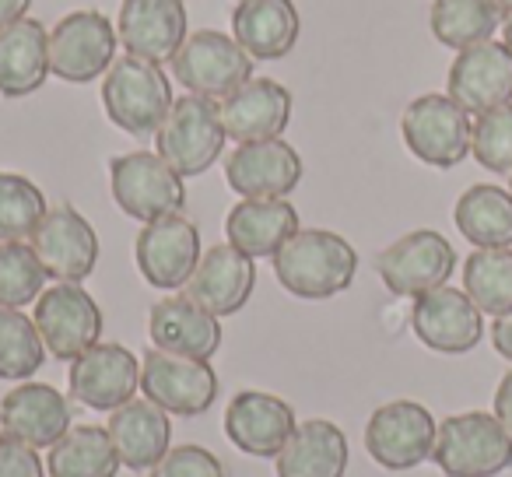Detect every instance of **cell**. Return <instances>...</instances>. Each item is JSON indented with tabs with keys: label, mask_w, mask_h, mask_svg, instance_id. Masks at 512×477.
Here are the masks:
<instances>
[{
	"label": "cell",
	"mask_w": 512,
	"mask_h": 477,
	"mask_svg": "<svg viewBox=\"0 0 512 477\" xmlns=\"http://www.w3.org/2000/svg\"><path fill=\"white\" fill-rule=\"evenodd\" d=\"M274 274L295 299H334L348 292L358 274L355 246L327 228H299L274 257Z\"/></svg>",
	"instance_id": "6da1fadb"
},
{
	"label": "cell",
	"mask_w": 512,
	"mask_h": 477,
	"mask_svg": "<svg viewBox=\"0 0 512 477\" xmlns=\"http://www.w3.org/2000/svg\"><path fill=\"white\" fill-rule=\"evenodd\" d=\"M432 460L446 477H495L512 467V435L488 411L449 414L435 435Z\"/></svg>",
	"instance_id": "7a4b0ae2"
},
{
	"label": "cell",
	"mask_w": 512,
	"mask_h": 477,
	"mask_svg": "<svg viewBox=\"0 0 512 477\" xmlns=\"http://www.w3.org/2000/svg\"><path fill=\"white\" fill-rule=\"evenodd\" d=\"M172 102L176 99H172L169 78L151 60L130 57L127 53L102 78V106H106V116L134 137L158 134Z\"/></svg>",
	"instance_id": "3957f363"
},
{
	"label": "cell",
	"mask_w": 512,
	"mask_h": 477,
	"mask_svg": "<svg viewBox=\"0 0 512 477\" xmlns=\"http://www.w3.org/2000/svg\"><path fill=\"white\" fill-rule=\"evenodd\" d=\"M225 127L214 99L183 95L172 102L169 116L155 134V151L179 172V176H204L225 151Z\"/></svg>",
	"instance_id": "277c9868"
},
{
	"label": "cell",
	"mask_w": 512,
	"mask_h": 477,
	"mask_svg": "<svg viewBox=\"0 0 512 477\" xmlns=\"http://www.w3.org/2000/svg\"><path fill=\"white\" fill-rule=\"evenodd\" d=\"M109 190L134 221H158L186 207L183 176L158 151H130L109 162Z\"/></svg>",
	"instance_id": "5b68a950"
},
{
	"label": "cell",
	"mask_w": 512,
	"mask_h": 477,
	"mask_svg": "<svg viewBox=\"0 0 512 477\" xmlns=\"http://www.w3.org/2000/svg\"><path fill=\"white\" fill-rule=\"evenodd\" d=\"M169 64L172 78L186 88V95L221 102L225 95H232L235 88L253 78L256 60L225 32L200 29L186 36V43L179 46V53Z\"/></svg>",
	"instance_id": "8992f818"
},
{
	"label": "cell",
	"mask_w": 512,
	"mask_h": 477,
	"mask_svg": "<svg viewBox=\"0 0 512 477\" xmlns=\"http://www.w3.org/2000/svg\"><path fill=\"white\" fill-rule=\"evenodd\" d=\"M400 134L418 162L432 169H453L470 155L474 123L449 95H418L400 116Z\"/></svg>",
	"instance_id": "52a82bcc"
},
{
	"label": "cell",
	"mask_w": 512,
	"mask_h": 477,
	"mask_svg": "<svg viewBox=\"0 0 512 477\" xmlns=\"http://www.w3.org/2000/svg\"><path fill=\"white\" fill-rule=\"evenodd\" d=\"M116 25L102 11H71L50 32V74L71 85L106 78L116 64Z\"/></svg>",
	"instance_id": "ba28073f"
},
{
	"label": "cell",
	"mask_w": 512,
	"mask_h": 477,
	"mask_svg": "<svg viewBox=\"0 0 512 477\" xmlns=\"http://www.w3.org/2000/svg\"><path fill=\"white\" fill-rule=\"evenodd\" d=\"M435 435H439V425L425 404L393 400L372 411L365 425V449L383 470H414L432 460Z\"/></svg>",
	"instance_id": "9c48e42d"
},
{
	"label": "cell",
	"mask_w": 512,
	"mask_h": 477,
	"mask_svg": "<svg viewBox=\"0 0 512 477\" xmlns=\"http://www.w3.org/2000/svg\"><path fill=\"white\" fill-rule=\"evenodd\" d=\"M46 351L57 362H74L102 341V309L81 285L57 281L36 299L32 313Z\"/></svg>",
	"instance_id": "30bf717a"
},
{
	"label": "cell",
	"mask_w": 512,
	"mask_h": 477,
	"mask_svg": "<svg viewBox=\"0 0 512 477\" xmlns=\"http://www.w3.org/2000/svg\"><path fill=\"white\" fill-rule=\"evenodd\" d=\"M456 271V250L446 235L435 228H418L386 246L376 257V274L393 295L418 299V295L442 288Z\"/></svg>",
	"instance_id": "8fae6325"
},
{
	"label": "cell",
	"mask_w": 512,
	"mask_h": 477,
	"mask_svg": "<svg viewBox=\"0 0 512 477\" xmlns=\"http://www.w3.org/2000/svg\"><path fill=\"white\" fill-rule=\"evenodd\" d=\"M29 246L36 250L46 278L67 281V285H81L99 264V235L92 221L71 204L50 207L32 232Z\"/></svg>",
	"instance_id": "7c38bea8"
},
{
	"label": "cell",
	"mask_w": 512,
	"mask_h": 477,
	"mask_svg": "<svg viewBox=\"0 0 512 477\" xmlns=\"http://www.w3.org/2000/svg\"><path fill=\"white\" fill-rule=\"evenodd\" d=\"M141 393L162 411L197 418L211 411L218 400V372L211 369V362L165 355L151 348L141 358Z\"/></svg>",
	"instance_id": "4fadbf2b"
},
{
	"label": "cell",
	"mask_w": 512,
	"mask_h": 477,
	"mask_svg": "<svg viewBox=\"0 0 512 477\" xmlns=\"http://www.w3.org/2000/svg\"><path fill=\"white\" fill-rule=\"evenodd\" d=\"M134 257H137V271L144 274V281L151 288L179 292V288H186V281L193 278L200 257H204L197 225L190 218H183V214L148 221L137 232Z\"/></svg>",
	"instance_id": "5bb4252c"
},
{
	"label": "cell",
	"mask_w": 512,
	"mask_h": 477,
	"mask_svg": "<svg viewBox=\"0 0 512 477\" xmlns=\"http://www.w3.org/2000/svg\"><path fill=\"white\" fill-rule=\"evenodd\" d=\"M411 327L425 348L439 355H467L484 337V313L467 292L442 285L414 299Z\"/></svg>",
	"instance_id": "9a60e30c"
},
{
	"label": "cell",
	"mask_w": 512,
	"mask_h": 477,
	"mask_svg": "<svg viewBox=\"0 0 512 477\" xmlns=\"http://www.w3.org/2000/svg\"><path fill=\"white\" fill-rule=\"evenodd\" d=\"M71 397L92 411H109L123 407L127 400L137 397L141 390V362L130 348L116 341L95 344L81 358L71 362Z\"/></svg>",
	"instance_id": "2e32d148"
},
{
	"label": "cell",
	"mask_w": 512,
	"mask_h": 477,
	"mask_svg": "<svg viewBox=\"0 0 512 477\" xmlns=\"http://www.w3.org/2000/svg\"><path fill=\"white\" fill-rule=\"evenodd\" d=\"M449 99L470 116H481L488 109L512 102V53L505 43H477L460 50L449 67Z\"/></svg>",
	"instance_id": "e0dca14e"
},
{
	"label": "cell",
	"mask_w": 512,
	"mask_h": 477,
	"mask_svg": "<svg viewBox=\"0 0 512 477\" xmlns=\"http://www.w3.org/2000/svg\"><path fill=\"white\" fill-rule=\"evenodd\" d=\"M225 179L242 200H281L302 183V158L281 137L239 144L225 158Z\"/></svg>",
	"instance_id": "ac0fdd59"
},
{
	"label": "cell",
	"mask_w": 512,
	"mask_h": 477,
	"mask_svg": "<svg viewBox=\"0 0 512 477\" xmlns=\"http://www.w3.org/2000/svg\"><path fill=\"white\" fill-rule=\"evenodd\" d=\"M116 36L130 57L162 67L190 36L183 0H123L116 15Z\"/></svg>",
	"instance_id": "d6986e66"
},
{
	"label": "cell",
	"mask_w": 512,
	"mask_h": 477,
	"mask_svg": "<svg viewBox=\"0 0 512 477\" xmlns=\"http://www.w3.org/2000/svg\"><path fill=\"white\" fill-rule=\"evenodd\" d=\"M299 428L292 404L264 390H242L228 400L225 411V435L235 442V449L260 460H271L285 449L292 432Z\"/></svg>",
	"instance_id": "ffe728a7"
},
{
	"label": "cell",
	"mask_w": 512,
	"mask_h": 477,
	"mask_svg": "<svg viewBox=\"0 0 512 477\" xmlns=\"http://www.w3.org/2000/svg\"><path fill=\"white\" fill-rule=\"evenodd\" d=\"M0 432L32 449H53L71 432V404L50 383H29L0 400Z\"/></svg>",
	"instance_id": "44dd1931"
},
{
	"label": "cell",
	"mask_w": 512,
	"mask_h": 477,
	"mask_svg": "<svg viewBox=\"0 0 512 477\" xmlns=\"http://www.w3.org/2000/svg\"><path fill=\"white\" fill-rule=\"evenodd\" d=\"M221 127L235 144L281 137L292 120V92L274 78H249L218 102Z\"/></svg>",
	"instance_id": "7402d4cb"
},
{
	"label": "cell",
	"mask_w": 512,
	"mask_h": 477,
	"mask_svg": "<svg viewBox=\"0 0 512 477\" xmlns=\"http://www.w3.org/2000/svg\"><path fill=\"white\" fill-rule=\"evenodd\" d=\"M256 288V264L239 253L235 246H211V250L200 257L193 278L186 281L183 295L193 299L200 309H207L211 316L225 320V316H235L242 306L249 302Z\"/></svg>",
	"instance_id": "603a6c76"
},
{
	"label": "cell",
	"mask_w": 512,
	"mask_h": 477,
	"mask_svg": "<svg viewBox=\"0 0 512 477\" xmlns=\"http://www.w3.org/2000/svg\"><path fill=\"white\" fill-rule=\"evenodd\" d=\"M148 334L158 351L197 362H211L221 348V320L186 295H169L151 306Z\"/></svg>",
	"instance_id": "cb8c5ba5"
},
{
	"label": "cell",
	"mask_w": 512,
	"mask_h": 477,
	"mask_svg": "<svg viewBox=\"0 0 512 477\" xmlns=\"http://www.w3.org/2000/svg\"><path fill=\"white\" fill-rule=\"evenodd\" d=\"M109 439L127 470H151L172 449L169 411L151 404L148 397H134L109 414Z\"/></svg>",
	"instance_id": "d4e9b609"
},
{
	"label": "cell",
	"mask_w": 512,
	"mask_h": 477,
	"mask_svg": "<svg viewBox=\"0 0 512 477\" xmlns=\"http://www.w3.org/2000/svg\"><path fill=\"white\" fill-rule=\"evenodd\" d=\"M302 18L292 0H239L232 39L253 60H281L299 43Z\"/></svg>",
	"instance_id": "484cf974"
},
{
	"label": "cell",
	"mask_w": 512,
	"mask_h": 477,
	"mask_svg": "<svg viewBox=\"0 0 512 477\" xmlns=\"http://www.w3.org/2000/svg\"><path fill=\"white\" fill-rule=\"evenodd\" d=\"M295 232H299V211L288 204V197L239 200V204L228 211V221H225L228 246L246 253L249 260H260V257L274 260L278 250Z\"/></svg>",
	"instance_id": "4316f807"
},
{
	"label": "cell",
	"mask_w": 512,
	"mask_h": 477,
	"mask_svg": "<svg viewBox=\"0 0 512 477\" xmlns=\"http://www.w3.org/2000/svg\"><path fill=\"white\" fill-rule=\"evenodd\" d=\"M50 78V32L36 18L0 29V95L25 99Z\"/></svg>",
	"instance_id": "83f0119b"
},
{
	"label": "cell",
	"mask_w": 512,
	"mask_h": 477,
	"mask_svg": "<svg viewBox=\"0 0 512 477\" xmlns=\"http://www.w3.org/2000/svg\"><path fill=\"white\" fill-rule=\"evenodd\" d=\"M274 460H278V477H344L348 435L334 421L309 418L295 428Z\"/></svg>",
	"instance_id": "f1b7e54d"
},
{
	"label": "cell",
	"mask_w": 512,
	"mask_h": 477,
	"mask_svg": "<svg viewBox=\"0 0 512 477\" xmlns=\"http://www.w3.org/2000/svg\"><path fill=\"white\" fill-rule=\"evenodd\" d=\"M453 221L463 239L474 243L477 250L512 246V193L491 183L470 186L456 200Z\"/></svg>",
	"instance_id": "f546056e"
},
{
	"label": "cell",
	"mask_w": 512,
	"mask_h": 477,
	"mask_svg": "<svg viewBox=\"0 0 512 477\" xmlns=\"http://www.w3.org/2000/svg\"><path fill=\"white\" fill-rule=\"evenodd\" d=\"M120 456L109 439V428L102 425H78L53 442L46 456V474L50 477H116L120 474Z\"/></svg>",
	"instance_id": "4dcf8cb0"
},
{
	"label": "cell",
	"mask_w": 512,
	"mask_h": 477,
	"mask_svg": "<svg viewBox=\"0 0 512 477\" xmlns=\"http://www.w3.org/2000/svg\"><path fill=\"white\" fill-rule=\"evenodd\" d=\"M432 36L449 50H470L477 43H488L505 22L502 11L491 0H435L432 4Z\"/></svg>",
	"instance_id": "1f68e13d"
},
{
	"label": "cell",
	"mask_w": 512,
	"mask_h": 477,
	"mask_svg": "<svg viewBox=\"0 0 512 477\" xmlns=\"http://www.w3.org/2000/svg\"><path fill=\"white\" fill-rule=\"evenodd\" d=\"M463 292L481 313H512V250H474L463 264Z\"/></svg>",
	"instance_id": "d6a6232c"
},
{
	"label": "cell",
	"mask_w": 512,
	"mask_h": 477,
	"mask_svg": "<svg viewBox=\"0 0 512 477\" xmlns=\"http://www.w3.org/2000/svg\"><path fill=\"white\" fill-rule=\"evenodd\" d=\"M46 362V344L39 337V327L22 309L0 306V379L25 383Z\"/></svg>",
	"instance_id": "836d02e7"
},
{
	"label": "cell",
	"mask_w": 512,
	"mask_h": 477,
	"mask_svg": "<svg viewBox=\"0 0 512 477\" xmlns=\"http://www.w3.org/2000/svg\"><path fill=\"white\" fill-rule=\"evenodd\" d=\"M43 190L18 172H0V243H25L46 218Z\"/></svg>",
	"instance_id": "e575fe53"
},
{
	"label": "cell",
	"mask_w": 512,
	"mask_h": 477,
	"mask_svg": "<svg viewBox=\"0 0 512 477\" xmlns=\"http://www.w3.org/2000/svg\"><path fill=\"white\" fill-rule=\"evenodd\" d=\"M46 271L25 243H0V306L25 309L43 295Z\"/></svg>",
	"instance_id": "d590c367"
},
{
	"label": "cell",
	"mask_w": 512,
	"mask_h": 477,
	"mask_svg": "<svg viewBox=\"0 0 512 477\" xmlns=\"http://www.w3.org/2000/svg\"><path fill=\"white\" fill-rule=\"evenodd\" d=\"M470 155L488 172L509 176L512 172V102L477 116L474 137H470Z\"/></svg>",
	"instance_id": "8d00e7d4"
},
{
	"label": "cell",
	"mask_w": 512,
	"mask_h": 477,
	"mask_svg": "<svg viewBox=\"0 0 512 477\" xmlns=\"http://www.w3.org/2000/svg\"><path fill=\"white\" fill-rule=\"evenodd\" d=\"M148 477H225V467L211 449L176 446L148 470Z\"/></svg>",
	"instance_id": "74e56055"
},
{
	"label": "cell",
	"mask_w": 512,
	"mask_h": 477,
	"mask_svg": "<svg viewBox=\"0 0 512 477\" xmlns=\"http://www.w3.org/2000/svg\"><path fill=\"white\" fill-rule=\"evenodd\" d=\"M0 477H46V463L39 460V449L0 435Z\"/></svg>",
	"instance_id": "f35d334b"
},
{
	"label": "cell",
	"mask_w": 512,
	"mask_h": 477,
	"mask_svg": "<svg viewBox=\"0 0 512 477\" xmlns=\"http://www.w3.org/2000/svg\"><path fill=\"white\" fill-rule=\"evenodd\" d=\"M495 418L505 425V432L512 435V372H505L502 383L495 390Z\"/></svg>",
	"instance_id": "ab89813d"
},
{
	"label": "cell",
	"mask_w": 512,
	"mask_h": 477,
	"mask_svg": "<svg viewBox=\"0 0 512 477\" xmlns=\"http://www.w3.org/2000/svg\"><path fill=\"white\" fill-rule=\"evenodd\" d=\"M491 344H495L498 355L512 362V313L495 316V323H491Z\"/></svg>",
	"instance_id": "60d3db41"
},
{
	"label": "cell",
	"mask_w": 512,
	"mask_h": 477,
	"mask_svg": "<svg viewBox=\"0 0 512 477\" xmlns=\"http://www.w3.org/2000/svg\"><path fill=\"white\" fill-rule=\"evenodd\" d=\"M29 8H32V0H0V29H8V25L29 18Z\"/></svg>",
	"instance_id": "b9f144b4"
},
{
	"label": "cell",
	"mask_w": 512,
	"mask_h": 477,
	"mask_svg": "<svg viewBox=\"0 0 512 477\" xmlns=\"http://www.w3.org/2000/svg\"><path fill=\"white\" fill-rule=\"evenodd\" d=\"M502 43L509 46V53H512V15H505V22H502Z\"/></svg>",
	"instance_id": "7bdbcfd3"
},
{
	"label": "cell",
	"mask_w": 512,
	"mask_h": 477,
	"mask_svg": "<svg viewBox=\"0 0 512 477\" xmlns=\"http://www.w3.org/2000/svg\"><path fill=\"white\" fill-rule=\"evenodd\" d=\"M491 4H495L502 15H512V0H491Z\"/></svg>",
	"instance_id": "ee69618b"
},
{
	"label": "cell",
	"mask_w": 512,
	"mask_h": 477,
	"mask_svg": "<svg viewBox=\"0 0 512 477\" xmlns=\"http://www.w3.org/2000/svg\"><path fill=\"white\" fill-rule=\"evenodd\" d=\"M509 193H512V172H509Z\"/></svg>",
	"instance_id": "f6af8a7d"
}]
</instances>
